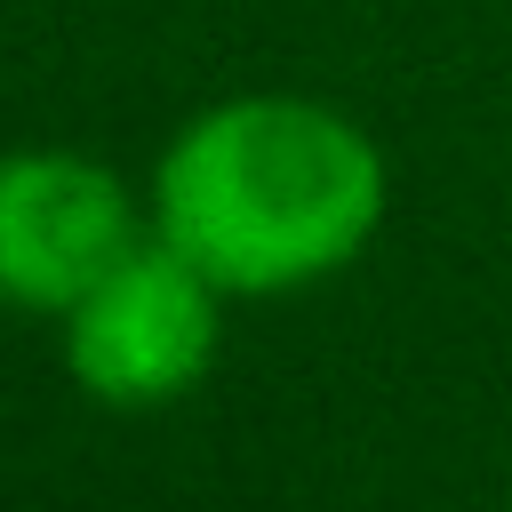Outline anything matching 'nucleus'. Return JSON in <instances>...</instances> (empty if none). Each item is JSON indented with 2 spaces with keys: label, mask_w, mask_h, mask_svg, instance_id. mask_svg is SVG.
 Listing matches in <instances>:
<instances>
[{
  "label": "nucleus",
  "mask_w": 512,
  "mask_h": 512,
  "mask_svg": "<svg viewBox=\"0 0 512 512\" xmlns=\"http://www.w3.org/2000/svg\"><path fill=\"white\" fill-rule=\"evenodd\" d=\"M384 152L320 96H224L152 168V232L224 296H296L360 264L384 224Z\"/></svg>",
  "instance_id": "obj_1"
},
{
  "label": "nucleus",
  "mask_w": 512,
  "mask_h": 512,
  "mask_svg": "<svg viewBox=\"0 0 512 512\" xmlns=\"http://www.w3.org/2000/svg\"><path fill=\"white\" fill-rule=\"evenodd\" d=\"M136 240L144 216L104 160L0 152V304L64 320Z\"/></svg>",
  "instance_id": "obj_3"
},
{
  "label": "nucleus",
  "mask_w": 512,
  "mask_h": 512,
  "mask_svg": "<svg viewBox=\"0 0 512 512\" xmlns=\"http://www.w3.org/2000/svg\"><path fill=\"white\" fill-rule=\"evenodd\" d=\"M224 344V288L144 232L72 312H64V368L104 408H168L184 400Z\"/></svg>",
  "instance_id": "obj_2"
}]
</instances>
